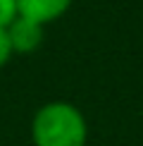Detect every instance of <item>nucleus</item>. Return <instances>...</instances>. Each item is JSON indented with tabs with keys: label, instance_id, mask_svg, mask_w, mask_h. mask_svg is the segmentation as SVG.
<instances>
[{
	"label": "nucleus",
	"instance_id": "1",
	"mask_svg": "<svg viewBox=\"0 0 143 146\" xmlns=\"http://www.w3.org/2000/svg\"><path fill=\"white\" fill-rule=\"evenodd\" d=\"M33 146H86L88 122L83 113L69 101H50L33 113Z\"/></svg>",
	"mask_w": 143,
	"mask_h": 146
},
{
	"label": "nucleus",
	"instance_id": "2",
	"mask_svg": "<svg viewBox=\"0 0 143 146\" xmlns=\"http://www.w3.org/2000/svg\"><path fill=\"white\" fill-rule=\"evenodd\" d=\"M7 36H10V43H12V53H19V55H29V53H36L43 43V27L36 24L26 17L17 15L7 27Z\"/></svg>",
	"mask_w": 143,
	"mask_h": 146
},
{
	"label": "nucleus",
	"instance_id": "3",
	"mask_svg": "<svg viewBox=\"0 0 143 146\" xmlns=\"http://www.w3.org/2000/svg\"><path fill=\"white\" fill-rule=\"evenodd\" d=\"M72 7V0H17V15L41 27L60 19Z\"/></svg>",
	"mask_w": 143,
	"mask_h": 146
},
{
	"label": "nucleus",
	"instance_id": "4",
	"mask_svg": "<svg viewBox=\"0 0 143 146\" xmlns=\"http://www.w3.org/2000/svg\"><path fill=\"white\" fill-rule=\"evenodd\" d=\"M14 55L12 53V43H10V36H7V29L0 27V67L10 62V58Z\"/></svg>",
	"mask_w": 143,
	"mask_h": 146
},
{
	"label": "nucleus",
	"instance_id": "5",
	"mask_svg": "<svg viewBox=\"0 0 143 146\" xmlns=\"http://www.w3.org/2000/svg\"><path fill=\"white\" fill-rule=\"evenodd\" d=\"M14 17H17V0H0V27H7Z\"/></svg>",
	"mask_w": 143,
	"mask_h": 146
}]
</instances>
